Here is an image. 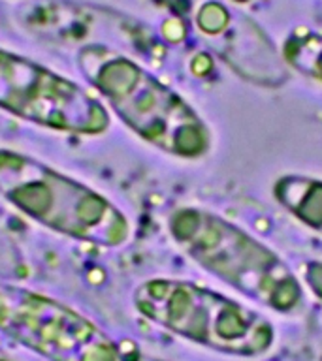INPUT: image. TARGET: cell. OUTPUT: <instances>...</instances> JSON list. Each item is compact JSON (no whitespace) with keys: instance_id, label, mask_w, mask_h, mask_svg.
<instances>
[{"instance_id":"1","label":"cell","mask_w":322,"mask_h":361,"mask_svg":"<svg viewBox=\"0 0 322 361\" xmlns=\"http://www.w3.org/2000/svg\"><path fill=\"white\" fill-rule=\"evenodd\" d=\"M78 66L140 137L177 157L194 158L208 151L205 124L140 64L107 47L89 45L78 53Z\"/></svg>"},{"instance_id":"2","label":"cell","mask_w":322,"mask_h":361,"mask_svg":"<svg viewBox=\"0 0 322 361\" xmlns=\"http://www.w3.org/2000/svg\"><path fill=\"white\" fill-rule=\"evenodd\" d=\"M0 196L45 228L85 243L117 247L129 220L89 186L21 152L0 149Z\"/></svg>"},{"instance_id":"3","label":"cell","mask_w":322,"mask_h":361,"mask_svg":"<svg viewBox=\"0 0 322 361\" xmlns=\"http://www.w3.org/2000/svg\"><path fill=\"white\" fill-rule=\"evenodd\" d=\"M169 231L198 264L275 310L302 301V288L275 252L245 231L205 211L181 209L169 219Z\"/></svg>"},{"instance_id":"4","label":"cell","mask_w":322,"mask_h":361,"mask_svg":"<svg viewBox=\"0 0 322 361\" xmlns=\"http://www.w3.org/2000/svg\"><path fill=\"white\" fill-rule=\"evenodd\" d=\"M136 305L169 331L228 354H262L273 341L258 312L191 282H145L136 292Z\"/></svg>"},{"instance_id":"5","label":"cell","mask_w":322,"mask_h":361,"mask_svg":"<svg viewBox=\"0 0 322 361\" xmlns=\"http://www.w3.org/2000/svg\"><path fill=\"white\" fill-rule=\"evenodd\" d=\"M0 107L68 134L96 135L109 126L107 109L89 90L4 49H0Z\"/></svg>"},{"instance_id":"6","label":"cell","mask_w":322,"mask_h":361,"mask_svg":"<svg viewBox=\"0 0 322 361\" xmlns=\"http://www.w3.org/2000/svg\"><path fill=\"white\" fill-rule=\"evenodd\" d=\"M0 329L53 361H115L89 320L27 288L0 282Z\"/></svg>"},{"instance_id":"7","label":"cell","mask_w":322,"mask_h":361,"mask_svg":"<svg viewBox=\"0 0 322 361\" xmlns=\"http://www.w3.org/2000/svg\"><path fill=\"white\" fill-rule=\"evenodd\" d=\"M275 197L302 222L322 233V180L282 177L275 185Z\"/></svg>"},{"instance_id":"8","label":"cell","mask_w":322,"mask_h":361,"mask_svg":"<svg viewBox=\"0 0 322 361\" xmlns=\"http://www.w3.org/2000/svg\"><path fill=\"white\" fill-rule=\"evenodd\" d=\"M285 53H287V59L292 66L322 81L321 34H304L298 38H290L285 45Z\"/></svg>"},{"instance_id":"9","label":"cell","mask_w":322,"mask_h":361,"mask_svg":"<svg viewBox=\"0 0 322 361\" xmlns=\"http://www.w3.org/2000/svg\"><path fill=\"white\" fill-rule=\"evenodd\" d=\"M305 281L309 282L311 290L322 299V262H311L304 271Z\"/></svg>"}]
</instances>
